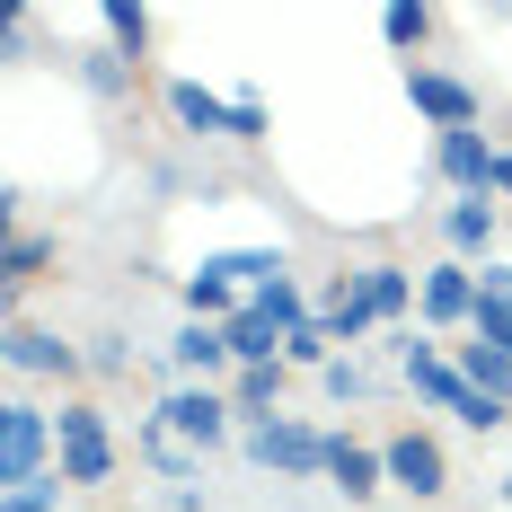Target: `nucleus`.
<instances>
[{"label": "nucleus", "instance_id": "f257e3e1", "mask_svg": "<svg viewBox=\"0 0 512 512\" xmlns=\"http://www.w3.org/2000/svg\"><path fill=\"white\" fill-rule=\"evenodd\" d=\"M398 371H407L415 407L451 415V424H468V433H504V424H512V407H495L486 389H468L460 354H451L442 336H424V327H407V336H398Z\"/></svg>", "mask_w": 512, "mask_h": 512}, {"label": "nucleus", "instance_id": "f03ea898", "mask_svg": "<svg viewBox=\"0 0 512 512\" xmlns=\"http://www.w3.org/2000/svg\"><path fill=\"white\" fill-rule=\"evenodd\" d=\"M115 433H106V407L98 398H62L53 407V468H62V486H106L115 477Z\"/></svg>", "mask_w": 512, "mask_h": 512}, {"label": "nucleus", "instance_id": "7ed1b4c3", "mask_svg": "<svg viewBox=\"0 0 512 512\" xmlns=\"http://www.w3.org/2000/svg\"><path fill=\"white\" fill-rule=\"evenodd\" d=\"M36 477H53V407L9 398V407H0V495L36 486Z\"/></svg>", "mask_w": 512, "mask_h": 512}, {"label": "nucleus", "instance_id": "20e7f679", "mask_svg": "<svg viewBox=\"0 0 512 512\" xmlns=\"http://www.w3.org/2000/svg\"><path fill=\"white\" fill-rule=\"evenodd\" d=\"M151 415L177 433V442H195V451H221V442L239 433V407H230V389H212V380H177V389H168Z\"/></svg>", "mask_w": 512, "mask_h": 512}, {"label": "nucleus", "instance_id": "39448f33", "mask_svg": "<svg viewBox=\"0 0 512 512\" xmlns=\"http://www.w3.org/2000/svg\"><path fill=\"white\" fill-rule=\"evenodd\" d=\"M0 362L18 371V380H89V354L62 336V327H36V318H9V336H0Z\"/></svg>", "mask_w": 512, "mask_h": 512}, {"label": "nucleus", "instance_id": "423d86ee", "mask_svg": "<svg viewBox=\"0 0 512 512\" xmlns=\"http://www.w3.org/2000/svg\"><path fill=\"white\" fill-rule=\"evenodd\" d=\"M239 451H248L265 477H327V433L301 424V415H274V424L239 433Z\"/></svg>", "mask_w": 512, "mask_h": 512}, {"label": "nucleus", "instance_id": "0eeeda50", "mask_svg": "<svg viewBox=\"0 0 512 512\" xmlns=\"http://www.w3.org/2000/svg\"><path fill=\"white\" fill-rule=\"evenodd\" d=\"M407 106L433 133H477V124H486V98L468 89L460 71H433V62H407Z\"/></svg>", "mask_w": 512, "mask_h": 512}, {"label": "nucleus", "instance_id": "6e6552de", "mask_svg": "<svg viewBox=\"0 0 512 512\" xmlns=\"http://www.w3.org/2000/svg\"><path fill=\"white\" fill-rule=\"evenodd\" d=\"M380 460H389V486H398V495H415V504L451 495V451H442V442H433L424 424L389 433V442H380Z\"/></svg>", "mask_w": 512, "mask_h": 512}, {"label": "nucleus", "instance_id": "1a4fd4ad", "mask_svg": "<svg viewBox=\"0 0 512 512\" xmlns=\"http://www.w3.org/2000/svg\"><path fill=\"white\" fill-rule=\"evenodd\" d=\"M415 318H424V336H460L468 318H477V265H460V256L424 265V292H415Z\"/></svg>", "mask_w": 512, "mask_h": 512}, {"label": "nucleus", "instance_id": "9d476101", "mask_svg": "<svg viewBox=\"0 0 512 512\" xmlns=\"http://www.w3.org/2000/svg\"><path fill=\"white\" fill-rule=\"evenodd\" d=\"M495 168H504V151L486 133H433V177L451 195H495Z\"/></svg>", "mask_w": 512, "mask_h": 512}, {"label": "nucleus", "instance_id": "9b49d317", "mask_svg": "<svg viewBox=\"0 0 512 512\" xmlns=\"http://www.w3.org/2000/svg\"><path fill=\"white\" fill-rule=\"evenodd\" d=\"M354 283H362V301H371V318L407 336V318H415V292H424V274H415V265H398V256H371V265H354Z\"/></svg>", "mask_w": 512, "mask_h": 512}, {"label": "nucleus", "instance_id": "f8f14e48", "mask_svg": "<svg viewBox=\"0 0 512 512\" xmlns=\"http://www.w3.org/2000/svg\"><path fill=\"white\" fill-rule=\"evenodd\" d=\"M168 371H177V380H212V389H230V371H239V362H230V336H221V327L186 318V327L168 336Z\"/></svg>", "mask_w": 512, "mask_h": 512}, {"label": "nucleus", "instance_id": "ddd939ff", "mask_svg": "<svg viewBox=\"0 0 512 512\" xmlns=\"http://www.w3.org/2000/svg\"><path fill=\"white\" fill-rule=\"evenodd\" d=\"M495 230H504V204L495 195H451V212H442V239H451V256L460 265H495Z\"/></svg>", "mask_w": 512, "mask_h": 512}, {"label": "nucleus", "instance_id": "4468645a", "mask_svg": "<svg viewBox=\"0 0 512 512\" xmlns=\"http://www.w3.org/2000/svg\"><path fill=\"white\" fill-rule=\"evenodd\" d=\"M327 486H336L345 504H371V495L389 486V460H380L371 442H354V433H327Z\"/></svg>", "mask_w": 512, "mask_h": 512}, {"label": "nucleus", "instance_id": "2eb2a0df", "mask_svg": "<svg viewBox=\"0 0 512 512\" xmlns=\"http://www.w3.org/2000/svg\"><path fill=\"white\" fill-rule=\"evenodd\" d=\"M283 389H292V362H265V371H230V407H239V433L274 424V415H283Z\"/></svg>", "mask_w": 512, "mask_h": 512}, {"label": "nucleus", "instance_id": "dca6fc26", "mask_svg": "<svg viewBox=\"0 0 512 512\" xmlns=\"http://www.w3.org/2000/svg\"><path fill=\"white\" fill-rule=\"evenodd\" d=\"M168 115H177L186 133H221V142L239 133V106L221 98V89H204V80H168Z\"/></svg>", "mask_w": 512, "mask_h": 512}, {"label": "nucleus", "instance_id": "f3484780", "mask_svg": "<svg viewBox=\"0 0 512 512\" xmlns=\"http://www.w3.org/2000/svg\"><path fill=\"white\" fill-rule=\"evenodd\" d=\"M318 318H327V336H336V345H362V336L380 327V318H371V301H362V283H354V265H345V274H327Z\"/></svg>", "mask_w": 512, "mask_h": 512}, {"label": "nucleus", "instance_id": "a211bd4d", "mask_svg": "<svg viewBox=\"0 0 512 512\" xmlns=\"http://www.w3.org/2000/svg\"><path fill=\"white\" fill-rule=\"evenodd\" d=\"M142 460H151L159 477H168V486H177V495H186V486H195V477H204V451H195V442H177V433H168V424H159V415H142Z\"/></svg>", "mask_w": 512, "mask_h": 512}, {"label": "nucleus", "instance_id": "6ab92c4d", "mask_svg": "<svg viewBox=\"0 0 512 512\" xmlns=\"http://www.w3.org/2000/svg\"><path fill=\"white\" fill-rule=\"evenodd\" d=\"M212 274H221V283H239V292H265V283H283V274H292V265H283V248H212L204 256Z\"/></svg>", "mask_w": 512, "mask_h": 512}, {"label": "nucleus", "instance_id": "aec40b11", "mask_svg": "<svg viewBox=\"0 0 512 512\" xmlns=\"http://www.w3.org/2000/svg\"><path fill=\"white\" fill-rule=\"evenodd\" d=\"M53 256H62V239H45V230H27V221L9 230V248H0V283H9V301H18V292H27L36 274H45Z\"/></svg>", "mask_w": 512, "mask_h": 512}, {"label": "nucleus", "instance_id": "412c9836", "mask_svg": "<svg viewBox=\"0 0 512 512\" xmlns=\"http://www.w3.org/2000/svg\"><path fill=\"white\" fill-rule=\"evenodd\" d=\"M98 27H106V45L124 53V62L151 53V9H142V0H98Z\"/></svg>", "mask_w": 512, "mask_h": 512}, {"label": "nucleus", "instance_id": "4be33fe9", "mask_svg": "<svg viewBox=\"0 0 512 512\" xmlns=\"http://www.w3.org/2000/svg\"><path fill=\"white\" fill-rule=\"evenodd\" d=\"M451 354H460V371H468V389H486V398H495V407H512V354H486V345H477V336H460V345H451Z\"/></svg>", "mask_w": 512, "mask_h": 512}, {"label": "nucleus", "instance_id": "5701e85b", "mask_svg": "<svg viewBox=\"0 0 512 512\" xmlns=\"http://www.w3.org/2000/svg\"><path fill=\"white\" fill-rule=\"evenodd\" d=\"M80 89H89V98H133V62H124V53L106 45V53H80Z\"/></svg>", "mask_w": 512, "mask_h": 512}, {"label": "nucleus", "instance_id": "b1692460", "mask_svg": "<svg viewBox=\"0 0 512 512\" xmlns=\"http://www.w3.org/2000/svg\"><path fill=\"white\" fill-rule=\"evenodd\" d=\"M380 36H389L398 53H424V36H433V9H424V0H389V9H380Z\"/></svg>", "mask_w": 512, "mask_h": 512}, {"label": "nucleus", "instance_id": "393cba45", "mask_svg": "<svg viewBox=\"0 0 512 512\" xmlns=\"http://www.w3.org/2000/svg\"><path fill=\"white\" fill-rule=\"evenodd\" d=\"M283 362H292V371H327V362H336V336H327V318H318V309H309L301 327H292Z\"/></svg>", "mask_w": 512, "mask_h": 512}, {"label": "nucleus", "instance_id": "a878e982", "mask_svg": "<svg viewBox=\"0 0 512 512\" xmlns=\"http://www.w3.org/2000/svg\"><path fill=\"white\" fill-rule=\"evenodd\" d=\"M318 389H327L336 407H362V398H371V371H362L354 354H336V362H327V371H318Z\"/></svg>", "mask_w": 512, "mask_h": 512}, {"label": "nucleus", "instance_id": "bb28decb", "mask_svg": "<svg viewBox=\"0 0 512 512\" xmlns=\"http://www.w3.org/2000/svg\"><path fill=\"white\" fill-rule=\"evenodd\" d=\"M468 336H477L486 354H512V309H504V301H477V318H468Z\"/></svg>", "mask_w": 512, "mask_h": 512}, {"label": "nucleus", "instance_id": "cd10ccee", "mask_svg": "<svg viewBox=\"0 0 512 512\" xmlns=\"http://www.w3.org/2000/svg\"><path fill=\"white\" fill-rule=\"evenodd\" d=\"M133 371V336H89V380H124Z\"/></svg>", "mask_w": 512, "mask_h": 512}, {"label": "nucleus", "instance_id": "c85d7f7f", "mask_svg": "<svg viewBox=\"0 0 512 512\" xmlns=\"http://www.w3.org/2000/svg\"><path fill=\"white\" fill-rule=\"evenodd\" d=\"M62 495H71V486H62V468H53V477H36V486H18V495H0V512H53Z\"/></svg>", "mask_w": 512, "mask_h": 512}, {"label": "nucleus", "instance_id": "c756f323", "mask_svg": "<svg viewBox=\"0 0 512 512\" xmlns=\"http://www.w3.org/2000/svg\"><path fill=\"white\" fill-rule=\"evenodd\" d=\"M239 133H230V142H265V133H274V115H265V98H256V89H239Z\"/></svg>", "mask_w": 512, "mask_h": 512}, {"label": "nucleus", "instance_id": "7c9ffc66", "mask_svg": "<svg viewBox=\"0 0 512 512\" xmlns=\"http://www.w3.org/2000/svg\"><path fill=\"white\" fill-rule=\"evenodd\" d=\"M477 301H504V309H512V256H495V265H477Z\"/></svg>", "mask_w": 512, "mask_h": 512}, {"label": "nucleus", "instance_id": "2f4dec72", "mask_svg": "<svg viewBox=\"0 0 512 512\" xmlns=\"http://www.w3.org/2000/svg\"><path fill=\"white\" fill-rule=\"evenodd\" d=\"M495 204L512 212V151H504V168H495Z\"/></svg>", "mask_w": 512, "mask_h": 512}, {"label": "nucleus", "instance_id": "473e14b6", "mask_svg": "<svg viewBox=\"0 0 512 512\" xmlns=\"http://www.w3.org/2000/svg\"><path fill=\"white\" fill-rule=\"evenodd\" d=\"M495 495H504V504H512V468H504V486H495Z\"/></svg>", "mask_w": 512, "mask_h": 512}]
</instances>
